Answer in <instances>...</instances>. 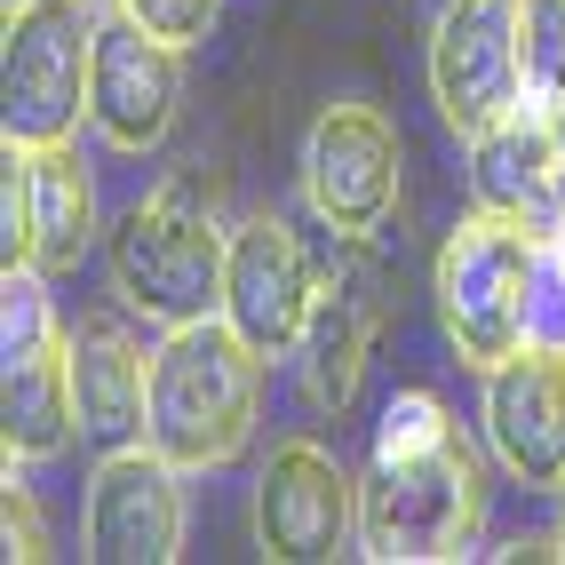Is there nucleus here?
<instances>
[{"mask_svg": "<svg viewBox=\"0 0 565 565\" xmlns=\"http://www.w3.org/2000/svg\"><path fill=\"white\" fill-rule=\"evenodd\" d=\"M263 414V351L232 319L168 327L152 351V446L175 470H215L255 438Z\"/></svg>", "mask_w": 565, "mask_h": 565, "instance_id": "nucleus-1", "label": "nucleus"}, {"mask_svg": "<svg viewBox=\"0 0 565 565\" xmlns=\"http://www.w3.org/2000/svg\"><path fill=\"white\" fill-rule=\"evenodd\" d=\"M486 525V470L470 455V438H438V446H398L359 478V557L374 565H430V557H462Z\"/></svg>", "mask_w": 565, "mask_h": 565, "instance_id": "nucleus-2", "label": "nucleus"}, {"mask_svg": "<svg viewBox=\"0 0 565 565\" xmlns=\"http://www.w3.org/2000/svg\"><path fill=\"white\" fill-rule=\"evenodd\" d=\"M542 247H550V232H534L525 215H502V207H478L446 232L430 295H438V327H446V343L462 351V366L486 374V366L525 351Z\"/></svg>", "mask_w": 565, "mask_h": 565, "instance_id": "nucleus-3", "label": "nucleus"}, {"mask_svg": "<svg viewBox=\"0 0 565 565\" xmlns=\"http://www.w3.org/2000/svg\"><path fill=\"white\" fill-rule=\"evenodd\" d=\"M223 263H232V232L215 223V192L200 200L192 175L136 200L111 232V287L128 311L160 327H192L223 311Z\"/></svg>", "mask_w": 565, "mask_h": 565, "instance_id": "nucleus-4", "label": "nucleus"}, {"mask_svg": "<svg viewBox=\"0 0 565 565\" xmlns=\"http://www.w3.org/2000/svg\"><path fill=\"white\" fill-rule=\"evenodd\" d=\"M96 0H17L0 49V128L9 143H72L88 120V64H96Z\"/></svg>", "mask_w": 565, "mask_h": 565, "instance_id": "nucleus-5", "label": "nucleus"}, {"mask_svg": "<svg viewBox=\"0 0 565 565\" xmlns=\"http://www.w3.org/2000/svg\"><path fill=\"white\" fill-rule=\"evenodd\" d=\"M72 423V343L56 334L41 263H17L0 279V438H9V462H49L64 455Z\"/></svg>", "mask_w": 565, "mask_h": 565, "instance_id": "nucleus-6", "label": "nucleus"}, {"mask_svg": "<svg viewBox=\"0 0 565 565\" xmlns=\"http://www.w3.org/2000/svg\"><path fill=\"white\" fill-rule=\"evenodd\" d=\"M430 96L462 143H478L510 111H525L518 0H446V17L430 32Z\"/></svg>", "mask_w": 565, "mask_h": 565, "instance_id": "nucleus-7", "label": "nucleus"}, {"mask_svg": "<svg viewBox=\"0 0 565 565\" xmlns=\"http://www.w3.org/2000/svg\"><path fill=\"white\" fill-rule=\"evenodd\" d=\"M398 128L383 120L374 104H327L311 120V143H303V192L319 207L327 232L343 239H366L398 215Z\"/></svg>", "mask_w": 565, "mask_h": 565, "instance_id": "nucleus-8", "label": "nucleus"}, {"mask_svg": "<svg viewBox=\"0 0 565 565\" xmlns=\"http://www.w3.org/2000/svg\"><path fill=\"white\" fill-rule=\"evenodd\" d=\"M255 542L263 557L319 565L343 542H359V478L311 438H287L255 478Z\"/></svg>", "mask_w": 565, "mask_h": 565, "instance_id": "nucleus-9", "label": "nucleus"}, {"mask_svg": "<svg viewBox=\"0 0 565 565\" xmlns=\"http://www.w3.org/2000/svg\"><path fill=\"white\" fill-rule=\"evenodd\" d=\"M311 303H319V271L295 223L279 215H247L232 232V263H223V319H232L263 359H287L311 327Z\"/></svg>", "mask_w": 565, "mask_h": 565, "instance_id": "nucleus-10", "label": "nucleus"}, {"mask_svg": "<svg viewBox=\"0 0 565 565\" xmlns=\"http://www.w3.org/2000/svg\"><path fill=\"white\" fill-rule=\"evenodd\" d=\"M175 96H183V64L175 41L143 32L128 9L96 24V64H88V120L111 152H152L175 128Z\"/></svg>", "mask_w": 565, "mask_h": 565, "instance_id": "nucleus-11", "label": "nucleus"}, {"mask_svg": "<svg viewBox=\"0 0 565 565\" xmlns=\"http://www.w3.org/2000/svg\"><path fill=\"white\" fill-rule=\"evenodd\" d=\"M374 334H383V271H374L366 239H343V255L319 271L311 327H303V343H295V366H303L311 406L343 414L359 398V374L374 359Z\"/></svg>", "mask_w": 565, "mask_h": 565, "instance_id": "nucleus-12", "label": "nucleus"}, {"mask_svg": "<svg viewBox=\"0 0 565 565\" xmlns=\"http://www.w3.org/2000/svg\"><path fill=\"white\" fill-rule=\"evenodd\" d=\"M160 446H120L88 478V557L104 565H168L183 550V494Z\"/></svg>", "mask_w": 565, "mask_h": 565, "instance_id": "nucleus-13", "label": "nucleus"}, {"mask_svg": "<svg viewBox=\"0 0 565 565\" xmlns=\"http://www.w3.org/2000/svg\"><path fill=\"white\" fill-rule=\"evenodd\" d=\"M486 446L518 486L565 478V351L525 343L518 359L486 366Z\"/></svg>", "mask_w": 565, "mask_h": 565, "instance_id": "nucleus-14", "label": "nucleus"}, {"mask_svg": "<svg viewBox=\"0 0 565 565\" xmlns=\"http://www.w3.org/2000/svg\"><path fill=\"white\" fill-rule=\"evenodd\" d=\"M72 343V406H81V438H96L104 455L120 446H152V351L136 343L120 319H81Z\"/></svg>", "mask_w": 565, "mask_h": 565, "instance_id": "nucleus-15", "label": "nucleus"}, {"mask_svg": "<svg viewBox=\"0 0 565 565\" xmlns=\"http://www.w3.org/2000/svg\"><path fill=\"white\" fill-rule=\"evenodd\" d=\"M470 192L478 207H502V215H525L534 232H557L565 215V152H557V128L550 111H510L502 128H486L470 143Z\"/></svg>", "mask_w": 565, "mask_h": 565, "instance_id": "nucleus-16", "label": "nucleus"}, {"mask_svg": "<svg viewBox=\"0 0 565 565\" xmlns=\"http://www.w3.org/2000/svg\"><path fill=\"white\" fill-rule=\"evenodd\" d=\"M24 175H32V263L41 271H72L96 239V183L72 143H24Z\"/></svg>", "mask_w": 565, "mask_h": 565, "instance_id": "nucleus-17", "label": "nucleus"}, {"mask_svg": "<svg viewBox=\"0 0 565 565\" xmlns=\"http://www.w3.org/2000/svg\"><path fill=\"white\" fill-rule=\"evenodd\" d=\"M518 64H525V104L565 111V0H518Z\"/></svg>", "mask_w": 565, "mask_h": 565, "instance_id": "nucleus-18", "label": "nucleus"}, {"mask_svg": "<svg viewBox=\"0 0 565 565\" xmlns=\"http://www.w3.org/2000/svg\"><path fill=\"white\" fill-rule=\"evenodd\" d=\"M0 271H17L32 263V175H24V143H9V160H0Z\"/></svg>", "mask_w": 565, "mask_h": 565, "instance_id": "nucleus-19", "label": "nucleus"}, {"mask_svg": "<svg viewBox=\"0 0 565 565\" xmlns=\"http://www.w3.org/2000/svg\"><path fill=\"white\" fill-rule=\"evenodd\" d=\"M120 9H128L143 32L192 49V41H207V32H215V9H223V0H120Z\"/></svg>", "mask_w": 565, "mask_h": 565, "instance_id": "nucleus-20", "label": "nucleus"}, {"mask_svg": "<svg viewBox=\"0 0 565 565\" xmlns=\"http://www.w3.org/2000/svg\"><path fill=\"white\" fill-rule=\"evenodd\" d=\"M0 534H9V557H49V518L32 502V486H17V462H9V486H0Z\"/></svg>", "mask_w": 565, "mask_h": 565, "instance_id": "nucleus-21", "label": "nucleus"}, {"mask_svg": "<svg viewBox=\"0 0 565 565\" xmlns=\"http://www.w3.org/2000/svg\"><path fill=\"white\" fill-rule=\"evenodd\" d=\"M550 247H557V263H565V215H557V232H550Z\"/></svg>", "mask_w": 565, "mask_h": 565, "instance_id": "nucleus-22", "label": "nucleus"}, {"mask_svg": "<svg viewBox=\"0 0 565 565\" xmlns=\"http://www.w3.org/2000/svg\"><path fill=\"white\" fill-rule=\"evenodd\" d=\"M550 128H557V152H565V111H550Z\"/></svg>", "mask_w": 565, "mask_h": 565, "instance_id": "nucleus-23", "label": "nucleus"}, {"mask_svg": "<svg viewBox=\"0 0 565 565\" xmlns=\"http://www.w3.org/2000/svg\"><path fill=\"white\" fill-rule=\"evenodd\" d=\"M557 534H565V478H557Z\"/></svg>", "mask_w": 565, "mask_h": 565, "instance_id": "nucleus-24", "label": "nucleus"}, {"mask_svg": "<svg viewBox=\"0 0 565 565\" xmlns=\"http://www.w3.org/2000/svg\"><path fill=\"white\" fill-rule=\"evenodd\" d=\"M111 9H120V0H111Z\"/></svg>", "mask_w": 565, "mask_h": 565, "instance_id": "nucleus-25", "label": "nucleus"}, {"mask_svg": "<svg viewBox=\"0 0 565 565\" xmlns=\"http://www.w3.org/2000/svg\"><path fill=\"white\" fill-rule=\"evenodd\" d=\"M9 9H17V0H9Z\"/></svg>", "mask_w": 565, "mask_h": 565, "instance_id": "nucleus-26", "label": "nucleus"}]
</instances>
